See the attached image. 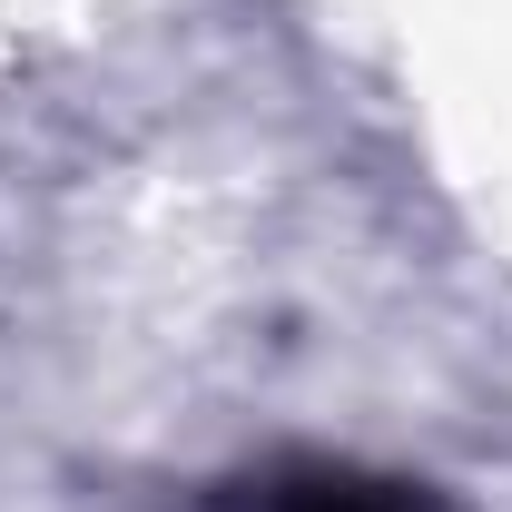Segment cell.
Returning a JSON list of instances; mask_svg holds the SVG:
<instances>
[{
    "label": "cell",
    "instance_id": "6da1fadb",
    "mask_svg": "<svg viewBox=\"0 0 512 512\" xmlns=\"http://www.w3.org/2000/svg\"><path fill=\"white\" fill-rule=\"evenodd\" d=\"M237 512H453V503L434 483H394L365 463H276L237 493Z\"/></svg>",
    "mask_w": 512,
    "mask_h": 512
}]
</instances>
